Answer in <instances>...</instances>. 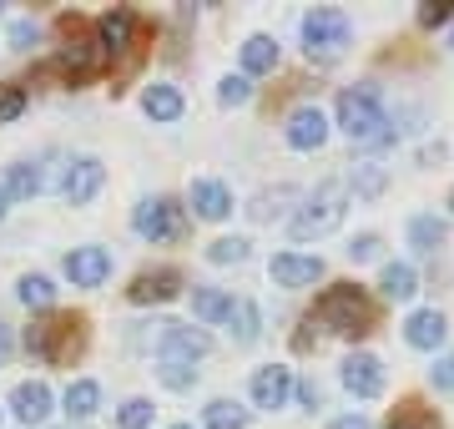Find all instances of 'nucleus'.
<instances>
[{
    "label": "nucleus",
    "instance_id": "5701e85b",
    "mask_svg": "<svg viewBox=\"0 0 454 429\" xmlns=\"http://www.w3.org/2000/svg\"><path fill=\"white\" fill-rule=\"evenodd\" d=\"M278 66V41L273 35H247L243 41V76H262Z\"/></svg>",
    "mask_w": 454,
    "mask_h": 429
},
{
    "label": "nucleus",
    "instance_id": "9d476101",
    "mask_svg": "<svg viewBox=\"0 0 454 429\" xmlns=\"http://www.w3.org/2000/svg\"><path fill=\"white\" fill-rule=\"evenodd\" d=\"M182 293V273L177 268H146V273H137L131 278V288H127V298L131 303H172V298Z\"/></svg>",
    "mask_w": 454,
    "mask_h": 429
},
{
    "label": "nucleus",
    "instance_id": "09e8293b",
    "mask_svg": "<svg viewBox=\"0 0 454 429\" xmlns=\"http://www.w3.org/2000/svg\"><path fill=\"white\" fill-rule=\"evenodd\" d=\"M450 46H454V35H450Z\"/></svg>",
    "mask_w": 454,
    "mask_h": 429
},
{
    "label": "nucleus",
    "instance_id": "f03ea898",
    "mask_svg": "<svg viewBox=\"0 0 454 429\" xmlns=\"http://www.w3.org/2000/svg\"><path fill=\"white\" fill-rule=\"evenodd\" d=\"M343 213H348V182L343 177H328L313 187V198H303V207L293 213L288 232L298 238V243H313V238H328V232L343 222Z\"/></svg>",
    "mask_w": 454,
    "mask_h": 429
},
{
    "label": "nucleus",
    "instance_id": "a18cd8bd",
    "mask_svg": "<svg viewBox=\"0 0 454 429\" xmlns=\"http://www.w3.org/2000/svg\"><path fill=\"white\" fill-rule=\"evenodd\" d=\"M5 348H11V339H5V324H0V359H5Z\"/></svg>",
    "mask_w": 454,
    "mask_h": 429
},
{
    "label": "nucleus",
    "instance_id": "bb28decb",
    "mask_svg": "<svg viewBox=\"0 0 454 429\" xmlns=\"http://www.w3.org/2000/svg\"><path fill=\"white\" fill-rule=\"evenodd\" d=\"M5 192H11V202L35 198V192H41V167H35V162H16L11 172H5Z\"/></svg>",
    "mask_w": 454,
    "mask_h": 429
},
{
    "label": "nucleus",
    "instance_id": "58836bf2",
    "mask_svg": "<svg viewBox=\"0 0 454 429\" xmlns=\"http://www.w3.org/2000/svg\"><path fill=\"white\" fill-rule=\"evenodd\" d=\"M429 379H434V389H444V394H450V389H454V354H444V359L429 369Z\"/></svg>",
    "mask_w": 454,
    "mask_h": 429
},
{
    "label": "nucleus",
    "instance_id": "0eeeda50",
    "mask_svg": "<svg viewBox=\"0 0 454 429\" xmlns=\"http://www.w3.org/2000/svg\"><path fill=\"white\" fill-rule=\"evenodd\" d=\"M212 348L207 329H187V324H162L157 329V359H177V363H197Z\"/></svg>",
    "mask_w": 454,
    "mask_h": 429
},
{
    "label": "nucleus",
    "instance_id": "72a5a7b5",
    "mask_svg": "<svg viewBox=\"0 0 454 429\" xmlns=\"http://www.w3.org/2000/svg\"><path fill=\"white\" fill-rule=\"evenodd\" d=\"M247 258V238H217V243H207V263L227 268V263H243Z\"/></svg>",
    "mask_w": 454,
    "mask_h": 429
},
{
    "label": "nucleus",
    "instance_id": "dca6fc26",
    "mask_svg": "<svg viewBox=\"0 0 454 429\" xmlns=\"http://www.w3.org/2000/svg\"><path fill=\"white\" fill-rule=\"evenodd\" d=\"M11 414H16L20 425H46V414H51L46 379H20L16 389H11Z\"/></svg>",
    "mask_w": 454,
    "mask_h": 429
},
{
    "label": "nucleus",
    "instance_id": "9b49d317",
    "mask_svg": "<svg viewBox=\"0 0 454 429\" xmlns=\"http://www.w3.org/2000/svg\"><path fill=\"white\" fill-rule=\"evenodd\" d=\"M339 379H343V389H348V394L379 399V394H384V363L373 359V354H348Z\"/></svg>",
    "mask_w": 454,
    "mask_h": 429
},
{
    "label": "nucleus",
    "instance_id": "aec40b11",
    "mask_svg": "<svg viewBox=\"0 0 454 429\" xmlns=\"http://www.w3.org/2000/svg\"><path fill=\"white\" fill-rule=\"evenodd\" d=\"M379 293L389 298V303H404V298L419 293V273L409 263H384V273H379Z\"/></svg>",
    "mask_w": 454,
    "mask_h": 429
},
{
    "label": "nucleus",
    "instance_id": "e433bc0d",
    "mask_svg": "<svg viewBox=\"0 0 454 429\" xmlns=\"http://www.w3.org/2000/svg\"><path fill=\"white\" fill-rule=\"evenodd\" d=\"M450 20H454V0H424V5H419V26H424V31L450 26Z\"/></svg>",
    "mask_w": 454,
    "mask_h": 429
},
{
    "label": "nucleus",
    "instance_id": "6ab92c4d",
    "mask_svg": "<svg viewBox=\"0 0 454 429\" xmlns=\"http://www.w3.org/2000/svg\"><path fill=\"white\" fill-rule=\"evenodd\" d=\"M142 112L152 116V121H177L182 112H187V101H182L177 86H167V82H152L142 91Z\"/></svg>",
    "mask_w": 454,
    "mask_h": 429
},
{
    "label": "nucleus",
    "instance_id": "2f4dec72",
    "mask_svg": "<svg viewBox=\"0 0 454 429\" xmlns=\"http://www.w3.org/2000/svg\"><path fill=\"white\" fill-rule=\"evenodd\" d=\"M157 379L182 394V389H192V384H197V369H192V363H177V359H157Z\"/></svg>",
    "mask_w": 454,
    "mask_h": 429
},
{
    "label": "nucleus",
    "instance_id": "412c9836",
    "mask_svg": "<svg viewBox=\"0 0 454 429\" xmlns=\"http://www.w3.org/2000/svg\"><path fill=\"white\" fill-rule=\"evenodd\" d=\"M61 404H66L71 419H91V414L101 410V384L97 379H71L66 394H61Z\"/></svg>",
    "mask_w": 454,
    "mask_h": 429
},
{
    "label": "nucleus",
    "instance_id": "f3484780",
    "mask_svg": "<svg viewBox=\"0 0 454 429\" xmlns=\"http://www.w3.org/2000/svg\"><path fill=\"white\" fill-rule=\"evenodd\" d=\"M187 202H192V213L202 217V222H223V217L232 213V192H227V182H217V177L192 182Z\"/></svg>",
    "mask_w": 454,
    "mask_h": 429
},
{
    "label": "nucleus",
    "instance_id": "37998d69",
    "mask_svg": "<svg viewBox=\"0 0 454 429\" xmlns=\"http://www.w3.org/2000/svg\"><path fill=\"white\" fill-rule=\"evenodd\" d=\"M303 329H313V314L303 318ZM293 348H313V333H298V339H293Z\"/></svg>",
    "mask_w": 454,
    "mask_h": 429
},
{
    "label": "nucleus",
    "instance_id": "1a4fd4ad",
    "mask_svg": "<svg viewBox=\"0 0 454 429\" xmlns=\"http://www.w3.org/2000/svg\"><path fill=\"white\" fill-rule=\"evenodd\" d=\"M101 182H106V167H101L97 157H76V162L61 172V198L71 202V207H86V202L101 192Z\"/></svg>",
    "mask_w": 454,
    "mask_h": 429
},
{
    "label": "nucleus",
    "instance_id": "423d86ee",
    "mask_svg": "<svg viewBox=\"0 0 454 429\" xmlns=\"http://www.w3.org/2000/svg\"><path fill=\"white\" fill-rule=\"evenodd\" d=\"M131 228L146 243H177L187 232V207H177L172 198H142L137 213H131Z\"/></svg>",
    "mask_w": 454,
    "mask_h": 429
},
{
    "label": "nucleus",
    "instance_id": "c9c22d12",
    "mask_svg": "<svg viewBox=\"0 0 454 429\" xmlns=\"http://www.w3.org/2000/svg\"><path fill=\"white\" fill-rule=\"evenodd\" d=\"M20 112H26V86L5 82V86H0V127H5V121H16Z\"/></svg>",
    "mask_w": 454,
    "mask_h": 429
},
{
    "label": "nucleus",
    "instance_id": "f257e3e1",
    "mask_svg": "<svg viewBox=\"0 0 454 429\" xmlns=\"http://www.w3.org/2000/svg\"><path fill=\"white\" fill-rule=\"evenodd\" d=\"M313 318L324 324V329L343 333V339H364L373 329V298L358 288V283H333L318 293L313 303Z\"/></svg>",
    "mask_w": 454,
    "mask_h": 429
},
{
    "label": "nucleus",
    "instance_id": "4be33fe9",
    "mask_svg": "<svg viewBox=\"0 0 454 429\" xmlns=\"http://www.w3.org/2000/svg\"><path fill=\"white\" fill-rule=\"evenodd\" d=\"M232 308H238V298H227L223 288H197L192 293V314L202 318V324H227Z\"/></svg>",
    "mask_w": 454,
    "mask_h": 429
},
{
    "label": "nucleus",
    "instance_id": "4468645a",
    "mask_svg": "<svg viewBox=\"0 0 454 429\" xmlns=\"http://www.w3.org/2000/svg\"><path fill=\"white\" fill-rule=\"evenodd\" d=\"M293 389H298V384H293V369H283V363H268V369L253 374V404H258V410H283Z\"/></svg>",
    "mask_w": 454,
    "mask_h": 429
},
{
    "label": "nucleus",
    "instance_id": "a211bd4d",
    "mask_svg": "<svg viewBox=\"0 0 454 429\" xmlns=\"http://www.w3.org/2000/svg\"><path fill=\"white\" fill-rule=\"evenodd\" d=\"M444 333H450V324H444L439 308H419V314H409V324H404V339L414 348H439Z\"/></svg>",
    "mask_w": 454,
    "mask_h": 429
},
{
    "label": "nucleus",
    "instance_id": "39448f33",
    "mask_svg": "<svg viewBox=\"0 0 454 429\" xmlns=\"http://www.w3.org/2000/svg\"><path fill=\"white\" fill-rule=\"evenodd\" d=\"M348 41H354V26H348V16L339 5H318V11L303 16V51H309V61H318V66L339 61L348 51Z\"/></svg>",
    "mask_w": 454,
    "mask_h": 429
},
{
    "label": "nucleus",
    "instance_id": "473e14b6",
    "mask_svg": "<svg viewBox=\"0 0 454 429\" xmlns=\"http://www.w3.org/2000/svg\"><path fill=\"white\" fill-rule=\"evenodd\" d=\"M384 182H389V172H384L379 162L354 167V192H358V198H379V192H384Z\"/></svg>",
    "mask_w": 454,
    "mask_h": 429
},
{
    "label": "nucleus",
    "instance_id": "a878e982",
    "mask_svg": "<svg viewBox=\"0 0 454 429\" xmlns=\"http://www.w3.org/2000/svg\"><path fill=\"white\" fill-rule=\"evenodd\" d=\"M389 429H439V414L429 410V404H419V399H404V404L389 414Z\"/></svg>",
    "mask_w": 454,
    "mask_h": 429
},
{
    "label": "nucleus",
    "instance_id": "2eb2a0df",
    "mask_svg": "<svg viewBox=\"0 0 454 429\" xmlns=\"http://www.w3.org/2000/svg\"><path fill=\"white\" fill-rule=\"evenodd\" d=\"M328 142V116L318 106H298L288 116V147L293 152H318Z\"/></svg>",
    "mask_w": 454,
    "mask_h": 429
},
{
    "label": "nucleus",
    "instance_id": "c756f323",
    "mask_svg": "<svg viewBox=\"0 0 454 429\" xmlns=\"http://www.w3.org/2000/svg\"><path fill=\"white\" fill-rule=\"evenodd\" d=\"M283 202H298V192H293V187H273V192H258V198H253V207H247V217H253V222H268L273 213H283Z\"/></svg>",
    "mask_w": 454,
    "mask_h": 429
},
{
    "label": "nucleus",
    "instance_id": "ea45409f",
    "mask_svg": "<svg viewBox=\"0 0 454 429\" xmlns=\"http://www.w3.org/2000/svg\"><path fill=\"white\" fill-rule=\"evenodd\" d=\"M35 35H41V31H35V20H16V26H11V46H16V51H31Z\"/></svg>",
    "mask_w": 454,
    "mask_h": 429
},
{
    "label": "nucleus",
    "instance_id": "a19ab883",
    "mask_svg": "<svg viewBox=\"0 0 454 429\" xmlns=\"http://www.w3.org/2000/svg\"><path fill=\"white\" fill-rule=\"evenodd\" d=\"M293 394H298V404H303V410H318V399H324V389H318L313 379H303L298 389H293Z\"/></svg>",
    "mask_w": 454,
    "mask_h": 429
},
{
    "label": "nucleus",
    "instance_id": "7c9ffc66",
    "mask_svg": "<svg viewBox=\"0 0 454 429\" xmlns=\"http://www.w3.org/2000/svg\"><path fill=\"white\" fill-rule=\"evenodd\" d=\"M157 410H152V399H127L121 410H116V429H152Z\"/></svg>",
    "mask_w": 454,
    "mask_h": 429
},
{
    "label": "nucleus",
    "instance_id": "7ed1b4c3",
    "mask_svg": "<svg viewBox=\"0 0 454 429\" xmlns=\"http://www.w3.org/2000/svg\"><path fill=\"white\" fill-rule=\"evenodd\" d=\"M26 348H31L35 359H46V363L82 359L86 318L82 314H51V318H41V324H31V333H26Z\"/></svg>",
    "mask_w": 454,
    "mask_h": 429
},
{
    "label": "nucleus",
    "instance_id": "393cba45",
    "mask_svg": "<svg viewBox=\"0 0 454 429\" xmlns=\"http://www.w3.org/2000/svg\"><path fill=\"white\" fill-rule=\"evenodd\" d=\"M202 429H247V410L238 399H212L202 410Z\"/></svg>",
    "mask_w": 454,
    "mask_h": 429
},
{
    "label": "nucleus",
    "instance_id": "f704fd0d",
    "mask_svg": "<svg viewBox=\"0 0 454 429\" xmlns=\"http://www.w3.org/2000/svg\"><path fill=\"white\" fill-rule=\"evenodd\" d=\"M247 97H253V76H223L217 82V101L223 106H243Z\"/></svg>",
    "mask_w": 454,
    "mask_h": 429
},
{
    "label": "nucleus",
    "instance_id": "b1692460",
    "mask_svg": "<svg viewBox=\"0 0 454 429\" xmlns=\"http://www.w3.org/2000/svg\"><path fill=\"white\" fill-rule=\"evenodd\" d=\"M16 298L26 303V308H35V314H51V303H56V283H51L46 273H26V278L16 283Z\"/></svg>",
    "mask_w": 454,
    "mask_h": 429
},
{
    "label": "nucleus",
    "instance_id": "49530a36",
    "mask_svg": "<svg viewBox=\"0 0 454 429\" xmlns=\"http://www.w3.org/2000/svg\"><path fill=\"white\" fill-rule=\"evenodd\" d=\"M172 429H197V425H172Z\"/></svg>",
    "mask_w": 454,
    "mask_h": 429
},
{
    "label": "nucleus",
    "instance_id": "f8f14e48",
    "mask_svg": "<svg viewBox=\"0 0 454 429\" xmlns=\"http://www.w3.org/2000/svg\"><path fill=\"white\" fill-rule=\"evenodd\" d=\"M278 288H309V283L324 278V258H313V253H278L273 263H268Z\"/></svg>",
    "mask_w": 454,
    "mask_h": 429
},
{
    "label": "nucleus",
    "instance_id": "ddd939ff",
    "mask_svg": "<svg viewBox=\"0 0 454 429\" xmlns=\"http://www.w3.org/2000/svg\"><path fill=\"white\" fill-rule=\"evenodd\" d=\"M97 41H101V56H121V51H131V41H137V11H127V5L106 11V16L97 20Z\"/></svg>",
    "mask_w": 454,
    "mask_h": 429
},
{
    "label": "nucleus",
    "instance_id": "79ce46f5",
    "mask_svg": "<svg viewBox=\"0 0 454 429\" xmlns=\"http://www.w3.org/2000/svg\"><path fill=\"white\" fill-rule=\"evenodd\" d=\"M328 429H373V425L364 419V414H343V419H333Z\"/></svg>",
    "mask_w": 454,
    "mask_h": 429
},
{
    "label": "nucleus",
    "instance_id": "20e7f679",
    "mask_svg": "<svg viewBox=\"0 0 454 429\" xmlns=\"http://www.w3.org/2000/svg\"><path fill=\"white\" fill-rule=\"evenodd\" d=\"M339 127L348 132V142H389V116L373 86H348L339 91Z\"/></svg>",
    "mask_w": 454,
    "mask_h": 429
},
{
    "label": "nucleus",
    "instance_id": "de8ad7c7",
    "mask_svg": "<svg viewBox=\"0 0 454 429\" xmlns=\"http://www.w3.org/2000/svg\"><path fill=\"white\" fill-rule=\"evenodd\" d=\"M450 207H454V192H450Z\"/></svg>",
    "mask_w": 454,
    "mask_h": 429
},
{
    "label": "nucleus",
    "instance_id": "c03bdc74",
    "mask_svg": "<svg viewBox=\"0 0 454 429\" xmlns=\"http://www.w3.org/2000/svg\"><path fill=\"white\" fill-rule=\"evenodd\" d=\"M5 213H11V192H5V182H0V222H5Z\"/></svg>",
    "mask_w": 454,
    "mask_h": 429
},
{
    "label": "nucleus",
    "instance_id": "c85d7f7f",
    "mask_svg": "<svg viewBox=\"0 0 454 429\" xmlns=\"http://www.w3.org/2000/svg\"><path fill=\"white\" fill-rule=\"evenodd\" d=\"M227 324L238 329V344H258V333H262V314H258V303L238 298V308H232V318H227Z\"/></svg>",
    "mask_w": 454,
    "mask_h": 429
},
{
    "label": "nucleus",
    "instance_id": "4c0bfd02",
    "mask_svg": "<svg viewBox=\"0 0 454 429\" xmlns=\"http://www.w3.org/2000/svg\"><path fill=\"white\" fill-rule=\"evenodd\" d=\"M379 248H384L379 232H358L354 243H348V258H354V263H369V258H379Z\"/></svg>",
    "mask_w": 454,
    "mask_h": 429
},
{
    "label": "nucleus",
    "instance_id": "6e6552de",
    "mask_svg": "<svg viewBox=\"0 0 454 429\" xmlns=\"http://www.w3.org/2000/svg\"><path fill=\"white\" fill-rule=\"evenodd\" d=\"M66 278L76 283V288H101V283L112 278V253L97 248V243H86V248H71L61 258Z\"/></svg>",
    "mask_w": 454,
    "mask_h": 429
},
{
    "label": "nucleus",
    "instance_id": "cd10ccee",
    "mask_svg": "<svg viewBox=\"0 0 454 429\" xmlns=\"http://www.w3.org/2000/svg\"><path fill=\"white\" fill-rule=\"evenodd\" d=\"M409 243H414L419 253H434L439 243H444V222H439V217H429V213L409 217Z\"/></svg>",
    "mask_w": 454,
    "mask_h": 429
}]
</instances>
